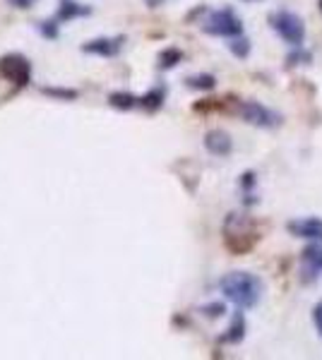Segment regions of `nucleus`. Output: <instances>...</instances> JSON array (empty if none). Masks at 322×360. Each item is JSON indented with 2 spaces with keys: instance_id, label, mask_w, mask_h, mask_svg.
<instances>
[{
  "instance_id": "nucleus-11",
  "label": "nucleus",
  "mask_w": 322,
  "mask_h": 360,
  "mask_svg": "<svg viewBox=\"0 0 322 360\" xmlns=\"http://www.w3.org/2000/svg\"><path fill=\"white\" fill-rule=\"evenodd\" d=\"M303 262H306L313 271L322 269V238L320 240H313L306 250H303Z\"/></svg>"
},
{
  "instance_id": "nucleus-21",
  "label": "nucleus",
  "mask_w": 322,
  "mask_h": 360,
  "mask_svg": "<svg viewBox=\"0 0 322 360\" xmlns=\"http://www.w3.org/2000/svg\"><path fill=\"white\" fill-rule=\"evenodd\" d=\"M313 322H315V327H318V334L322 336V300L313 307Z\"/></svg>"
},
{
  "instance_id": "nucleus-7",
  "label": "nucleus",
  "mask_w": 322,
  "mask_h": 360,
  "mask_svg": "<svg viewBox=\"0 0 322 360\" xmlns=\"http://www.w3.org/2000/svg\"><path fill=\"white\" fill-rule=\"evenodd\" d=\"M289 233L296 238H306V240H320L322 238V219L318 217H306V219H294L289 221Z\"/></svg>"
},
{
  "instance_id": "nucleus-6",
  "label": "nucleus",
  "mask_w": 322,
  "mask_h": 360,
  "mask_svg": "<svg viewBox=\"0 0 322 360\" xmlns=\"http://www.w3.org/2000/svg\"><path fill=\"white\" fill-rule=\"evenodd\" d=\"M0 70H3V75L10 79V82H15L17 86L27 84L29 82V75H32V68H29V60H25L22 56H8L0 60Z\"/></svg>"
},
{
  "instance_id": "nucleus-18",
  "label": "nucleus",
  "mask_w": 322,
  "mask_h": 360,
  "mask_svg": "<svg viewBox=\"0 0 322 360\" xmlns=\"http://www.w3.org/2000/svg\"><path fill=\"white\" fill-rule=\"evenodd\" d=\"M228 51H231L236 58H248L250 56V41L243 37V34L241 37H233L231 44H228Z\"/></svg>"
},
{
  "instance_id": "nucleus-9",
  "label": "nucleus",
  "mask_w": 322,
  "mask_h": 360,
  "mask_svg": "<svg viewBox=\"0 0 322 360\" xmlns=\"http://www.w3.org/2000/svg\"><path fill=\"white\" fill-rule=\"evenodd\" d=\"M120 46H123V39L120 37L118 39H94V41H89V44L82 46V51H85V53H92V56L113 58V56H118Z\"/></svg>"
},
{
  "instance_id": "nucleus-10",
  "label": "nucleus",
  "mask_w": 322,
  "mask_h": 360,
  "mask_svg": "<svg viewBox=\"0 0 322 360\" xmlns=\"http://www.w3.org/2000/svg\"><path fill=\"white\" fill-rule=\"evenodd\" d=\"M89 15V8L75 3V0H61V8H58V20L61 22H70L73 17H82Z\"/></svg>"
},
{
  "instance_id": "nucleus-25",
  "label": "nucleus",
  "mask_w": 322,
  "mask_h": 360,
  "mask_svg": "<svg viewBox=\"0 0 322 360\" xmlns=\"http://www.w3.org/2000/svg\"><path fill=\"white\" fill-rule=\"evenodd\" d=\"M144 3H147L149 8H159V5L163 3V0H144Z\"/></svg>"
},
{
  "instance_id": "nucleus-23",
  "label": "nucleus",
  "mask_w": 322,
  "mask_h": 360,
  "mask_svg": "<svg viewBox=\"0 0 322 360\" xmlns=\"http://www.w3.org/2000/svg\"><path fill=\"white\" fill-rule=\"evenodd\" d=\"M241 185L245 190H250L255 185V173H245V176H241Z\"/></svg>"
},
{
  "instance_id": "nucleus-17",
  "label": "nucleus",
  "mask_w": 322,
  "mask_h": 360,
  "mask_svg": "<svg viewBox=\"0 0 322 360\" xmlns=\"http://www.w3.org/2000/svg\"><path fill=\"white\" fill-rule=\"evenodd\" d=\"M180 60H183V53H180L178 49H166V51H161V56H159V68L171 70L178 65Z\"/></svg>"
},
{
  "instance_id": "nucleus-1",
  "label": "nucleus",
  "mask_w": 322,
  "mask_h": 360,
  "mask_svg": "<svg viewBox=\"0 0 322 360\" xmlns=\"http://www.w3.org/2000/svg\"><path fill=\"white\" fill-rule=\"evenodd\" d=\"M219 288L238 310H250L262 298V281L250 271H231L219 281Z\"/></svg>"
},
{
  "instance_id": "nucleus-13",
  "label": "nucleus",
  "mask_w": 322,
  "mask_h": 360,
  "mask_svg": "<svg viewBox=\"0 0 322 360\" xmlns=\"http://www.w3.org/2000/svg\"><path fill=\"white\" fill-rule=\"evenodd\" d=\"M163 98H166V89L163 86H154V89H149L147 94L140 98V106L147 108V111H159L163 106Z\"/></svg>"
},
{
  "instance_id": "nucleus-5",
  "label": "nucleus",
  "mask_w": 322,
  "mask_h": 360,
  "mask_svg": "<svg viewBox=\"0 0 322 360\" xmlns=\"http://www.w3.org/2000/svg\"><path fill=\"white\" fill-rule=\"evenodd\" d=\"M238 115L245 120V123L255 125V127H277L284 123V118L272 108L262 106L257 101H241L238 103Z\"/></svg>"
},
{
  "instance_id": "nucleus-19",
  "label": "nucleus",
  "mask_w": 322,
  "mask_h": 360,
  "mask_svg": "<svg viewBox=\"0 0 322 360\" xmlns=\"http://www.w3.org/2000/svg\"><path fill=\"white\" fill-rule=\"evenodd\" d=\"M41 91H44V94H49V96H58V98H78V91H75V89H51V86L46 89V86H44Z\"/></svg>"
},
{
  "instance_id": "nucleus-4",
  "label": "nucleus",
  "mask_w": 322,
  "mask_h": 360,
  "mask_svg": "<svg viewBox=\"0 0 322 360\" xmlns=\"http://www.w3.org/2000/svg\"><path fill=\"white\" fill-rule=\"evenodd\" d=\"M202 32L209 37H221V39H233L243 34V22L238 20L236 13L231 8H221L209 13L207 20L202 22Z\"/></svg>"
},
{
  "instance_id": "nucleus-8",
  "label": "nucleus",
  "mask_w": 322,
  "mask_h": 360,
  "mask_svg": "<svg viewBox=\"0 0 322 360\" xmlns=\"http://www.w3.org/2000/svg\"><path fill=\"white\" fill-rule=\"evenodd\" d=\"M204 149L212 156H228L233 149V139L224 130H209L204 135Z\"/></svg>"
},
{
  "instance_id": "nucleus-3",
  "label": "nucleus",
  "mask_w": 322,
  "mask_h": 360,
  "mask_svg": "<svg viewBox=\"0 0 322 360\" xmlns=\"http://www.w3.org/2000/svg\"><path fill=\"white\" fill-rule=\"evenodd\" d=\"M269 27L277 32V37H282L291 46H303V41H306V25L291 10H277V13L269 15Z\"/></svg>"
},
{
  "instance_id": "nucleus-12",
  "label": "nucleus",
  "mask_w": 322,
  "mask_h": 360,
  "mask_svg": "<svg viewBox=\"0 0 322 360\" xmlns=\"http://www.w3.org/2000/svg\"><path fill=\"white\" fill-rule=\"evenodd\" d=\"M243 336H245V317H243V312H236L231 327L221 336V341H226V344H238V341H243Z\"/></svg>"
},
{
  "instance_id": "nucleus-2",
  "label": "nucleus",
  "mask_w": 322,
  "mask_h": 360,
  "mask_svg": "<svg viewBox=\"0 0 322 360\" xmlns=\"http://www.w3.org/2000/svg\"><path fill=\"white\" fill-rule=\"evenodd\" d=\"M224 238H226L228 250L241 255V252H248L260 236H257L253 219H248L245 214H231L224 224Z\"/></svg>"
},
{
  "instance_id": "nucleus-24",
  "label": "nucleus",
  "mask_w": 322,
  "mask_h": 360,
  "mask_svg": "<svg viewBox=\"0 0 322 360\" xmlns=\"http://www.w3.org/2000/svg\"><path fill=\"white\" fill-rule=\"evenodd\" d=\"M8 3L13 5V8H32L37 0H8Z\"/></svg>"
},
{
  "instance_id": "nucleus-14",
  "label": "nucleus",
  "mask_w": 322,
  "mask_h": 360,
  "mask_svg": "<svg viewBox=\"0 0 322 360\" xmlns=\"http://www.w3.org/2000/svg\"><path fill=\"white\" fill-rule=\"evenodd\" d=\"M109 103L113 108H118V111H130L140 103V98H135L132 94H128V91H113V94L109 96Z\"/></svg>"
},
{
  "instance_id": "nucleus-20",
  "label": "nucleus",
  "mask_w": 322,
  "mask_h": 360,
  "mask_svg": "<svg viewBox=\"0 0 322 360\" xmlns=\"http://www.w3.org/2000/svg\"><path fill=\"white\" fill-rule=\"evenodd\" d=\"M41 34L49 39H56L58 37V25L56 22H41Z\"/></svg>"
},
{
  "instance_id": "nucleus-16",
  "label": "nucleus",
  "mask_w": 322,
  "mask_h": 360,
  "mask_svg": "<svg viewBox=\"0 0 322 360\" xmlns=\"http://www.w3.org/2000/svg\"><path fill=\"white\" fill-rule=\"evenodd\" d=\"M185 84H188L190 89L209 91V89H214V86H216V77H214V75H195V77L185 79Z\"/></svg>"
},
{
  "instance_id": "nucleus-26",
  "label": "nucleus",
  "mask_w": 322,
  "mask_h": 360,
  "mask_svg": "<svg viewBox=\"0 0 322 360\" xmlns=\"http://www.w3.org/2000/svg\"><path fill=\"white\" fill-rule=\"evenodd\" d=\"M320 13H322V0H320Z\"/></svg>"
},
{
  "instance_id": "nucleus-15",
  "label": "nucleus",
  "mask_w": 322,
  "mask_h": 360,
  "mask_svg": "<svg viewBox=\"0 0 322 360\" xmlns=\"http://www.w3.org/2000/svg\"><path fill=\"white\" fill-rule=\"evenodd\" d=\"M310 63H313V53H310L308 49H303V46H294V51L286 56V65H289V68L310 65Z\"/></svg>"
},
{
  "instance_id": "nucleus-22",
  "label": "nucleus",
  "mask_w": 322,
  "mask_h": 360,
  "mask_svg": "<svg viewBox=\"0 0 322 360\" xmlns=\"http://www.w3.org/2000/svg\"><path fill=\"white\" fill-rule=\"evenodd\" d=\"M204 312H207V315L209 317H221V315H224V305H221V303H214V305H209V307H204Z\"/></svg>"
}]
</instances>
